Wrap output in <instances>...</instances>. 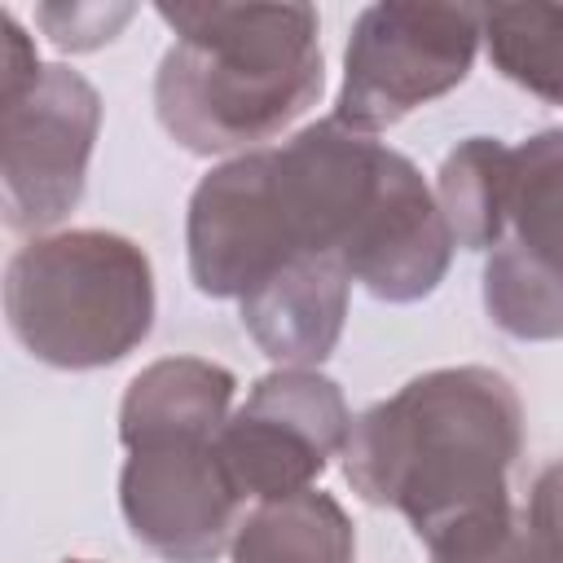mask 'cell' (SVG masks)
I'll list each match as a JSON object with an SVG mask.
<instances>
[{
    "label": "cell",
    "mask_w": 563,
    "mask_h": 563,
    "mask_svg": "<svg viewBox=\"0 0 563 563\" xmlns=\"http://www.w3.org/2000/svg\"><path fill=\"white\" fill-rule=\"evenodd\" d=\"M97 132L101 97L62 62L0 92V207L13 233H44L79 207Z\"/></svg>",
    "instance_id": "5b68a950"
},
{
    "label": "cell",
    "mask_w": 563,
    "mask_h": 563,
    "mask_svg": "<svg viewBox=\"0 0 563 563\" xmlns=\"http://www.w3.org/2000/svg\"><path fill=\"white\" fill-rule=\"evenodd\" d=\"M35 18H40V26L48 31V40H53L57 48L84 53V48H97V44L114 40V31L132 18V9H128V4H119V9H97V4L57 9V4H48V9H40Z\"/></svg>",
    "instance_id": "5bb4252c"
},
{
    "label": "cell",
    "mask_w": 563,
    "mask_h": 563,
    "mask_svg": "<svg viewBox=\"0 0 563 563\" xmlns=\"http://www.w3.org/2000/svg\"><path fill=\"white\" fill-rule=\"evenodd\" d=\"M62 563H97V559H62Z\"/></svg>",
    "instance_id": "e0dca14e"
},
{
    "label": "cell",
    "mask_w": 563,
    "mask_h": 563,
    "mask_svg": "<svg viewBox=\"0 0 563 563\" xmlns=\"http://www.w3.org/2000/svg\"><path fill=\"white\" fill-rule=\"evenodd\" d=\"M352 277L339 260L299 255L238 299L246 334L277 369H317L343 334Z\"/></svg>",
    "instance_id": "9c48e42d"
},
{
    "label": "cell",
    "mask_w": 563,
    "mask_h": 563,
    "mask_svg": "<svg viewBox=\"0 0 563 563\" xmlns=\"http://www.w3.org/2000/svg\"><path fill=\"white\" fill-rule=\"evenodd\" d=\"M158 18L176 40L154 75V114L198 158L264 150L325 88L312 4H158Z\"/></svg>",
    "instance_id": "7a4b0ae2"
},
{
    "label": "cell",
    "mask_w": 563,
    "mask_h": 563,
    "mask_svg": "<svg viewBox=\"0 0 563 563\" xmlns=\"http://www.w3.org/2000/svg\"><path fill=\"white\" fill-rule=\"evenodd\" d=\"M238 378L233 369L202 356H163L150 361L123 391L119 440L123 449L163 440V435H220L229 422Z\"/></svg>",
    "instance_id": "30bf717a"
},
{
    "label": "cell",
    "mask_w": 563,
    "mask_h": 563,
    "mask_svg": "<svg viewBox=\"0 0 563 563\" xmlns=\"http://www.w3.org/2000/svg\"><path fill=\"white\" fill-rule=\"evenodd\" d=\"M13 339L53 369H106L154 330V264L110 229L31 238L4 268Z\"/></svg>",
    "instance_id": "3957f363"
},
{
    "label": "cell",
    "mask_w": 563,
    "mask_h": 563,
    "mask_svg": "<svg viewBox=\"0 0 563 563\" xmlns=\"http://www.w3.org/2000/svg\"><path fill=\"white\" fill-rule=\"evenodd\" d=\"M479 44V4H365L343 48L334 119L369 136L400 123L418 106L453 92L471 75Z\"/></svg>",
    "instance_id": "277c9868"
},
{
    "label": "cell",
    "mask_w": 563,
    "mask_h": 563,
    "mask_svg": "<svg viewBox=\"0 0 563 563\" xmlns=\"http://www.w3.org/2000/svg\"><path fill=\"white\" fill-rule=\"evenodd\" d=\"M484 312L510 339H563V128L515 145L501 238L484 255Z\"/></svg>",
    "instance_id": "8992f818"
},
{
    "label": "cell",
    "mask_w": 563,
    "mask_h": 563,
    "mask_svg": "<svg viewBox=\"0 0 563 563\" xmlns=\"http://www.w3.org/2000/svg\"><path fill=\"white\" fill-rule=\"evenodd\" d=\"M352 559H356V528L347 510L321 488L255 501L242 515L229 545V563H352Z\"/></svg>",
    "instance_id": "8fae6325"
},
{
    "label": "cell",
    "mask_w": 563,
    "mask_h": 563,
    "mask_svg": "<svg viewBox=\"0 0 563 563\" xmlns=\"http://www.w3.org/2000/svg\"><path fill=\"white\" fill-rule=\"evenodd\" d=\"M528 563H554V559H550V554H545V550L532 541V559H528Z\"/></svg>",
    "instance_id": "2e32d148"
},
{
    "label": "cell",
    "mask_w": 563,
    "mask_h": 563,
    "mask_svg": "<svg viewBox=\"0 0 563 563\" xmlns=\"http://www.w3.org/2000/svg\"><path fill=\"white\" fill-rule=\"evenodd\" d=\"M510 158L515 145L497 136H466L457 141L435 180V202L449 220V233L457 246L488 255L501 238L506 220V189H510Z\"/></svg>",
    "instance_id": "7c38bea8"
},
{
    "label": "cell",
    "mask_w": 563,
    "mask_h": 563,
    "mask_svg": "<svg viewBox=\"0 0 563 563\" xmlns=\"http://www.w3.org/2000/svg\"><path fill=\"white\" fill-rule=\"evenodd\" d=\"M479 26L497 75L550 106H563V4H484Z\"/></svg>",
    "instance_id": "4fadbf2b"
},
{
    "label": "cell",
    "mask_w": 563,
    "mask_h": 563,
    "mask_svg": "<svg viewBox=\"0 0 563 563\" xmlns=\"http://www.w3.org/2000/svg\"><path fill=\"white\" fill-rule=\"evenodd\" d=\"M343 387L321 369H273L216 435L220 462L242 501H273L312 488L352 440Z\"/></svg>",
    "instance_id": "52a82bcc"
},
{
    "label": "cell",
    "mask_w": 563,
    "mask_h": 563,
    "mask_svg": "<svg viewBox=\"0 0 563 563\" xmlns=\"http://www.w3.org/2000/svg\"><path fill=\"white\" fill-rule=\"evenodd\" d=\"M519 449L515 383L493 365H444L356 413L343 475L361 501L400 510L431 554L515 515L506 475Z\"/></svg>",
    "instance_id": "6da1fadb"
},
{
    "label": "cell",
    "mask_w": 563,
    "mask_h": 563,
    "mask_svg": "<svg viewBox=\"0 0 563 563\" xmlns=\"http://www.w3.org/2000/svg\"><path fill=\"white\" fill-rule=\"evenodd\" d=\"M119 506L132 537L163 563H216L246 515L216 435H163L128 449Z\"/></svg>",
    "instance_id": "ba28073f"
},
{
    "label": "cell",
    "mask_w": 563,
    "mask_h": 563,
    "mask_svg": "<svg viewBox=\"0 0 563 563\" xmlns=\"http://www.w3.org/2000/svg\"><path fill=\"white\" fill-rule=\"evenodd\" d=\"M523 523H528V537H532L554 563H563V457L550 462V466L532 479Z\"/></svg>",
    "instance_id": "9a60e30c"
}]
</instances>
